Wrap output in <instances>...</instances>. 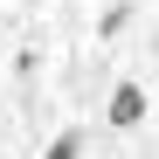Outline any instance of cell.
<instances>
[{"label":"cell","instance_id":"obj_2","mask_svg":"<svg viewBox=\"0 0 159 159\" xmlns=\"http://www.w3.org/2000/svg\"><path fill=\"white\" fill-rule=\"evenodd\" d=\"M42 159H83V131H56Z\"/></svg>","mask_w":159,"mask_h":159},{"label":"cell","instance_id":"obj_1","mask_svg":"<svg viewBox=\"0 0 159 159\" xmlns=\"http://www.w3.org/2000/svg\"><path fill=\"white\" fill-rule=\"evenodd\" d=\"M104 125H111V131H139V125H145V90L131 83V76L111 90V104H104Z\"/></svg>","mask_w":159,"mask_h":159}]
</instances>
